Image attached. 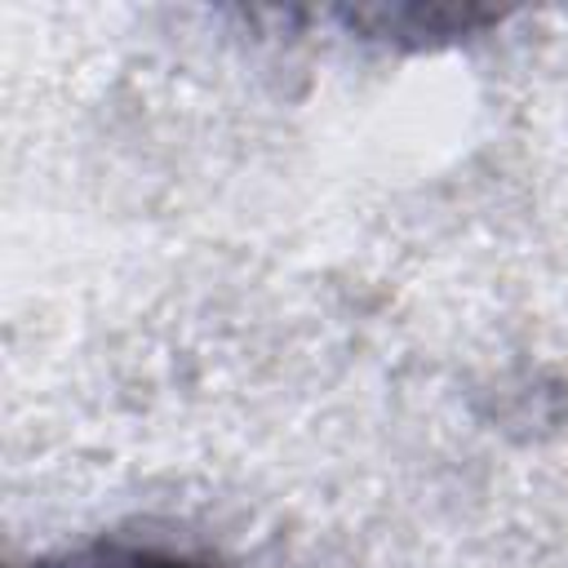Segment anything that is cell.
Here are the masks:
<instances>
[{"mask_svg":"<svg viewBox=\"0 0 568 568\" xmlns=\"http://www.w3.org/2000/svg\"><path fill=\"white\" fill-rule=\"evenodd\" d=\"M71 568H182V564L151 559V555H106V559H89V564H71Z\"/></svg>","mask_w":568,"mask_h":568,"instance_id":"obj_1","label":"cell"}]
</instances>
